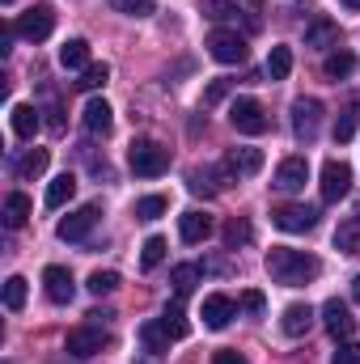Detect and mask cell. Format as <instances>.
<instances>
[{
  "label": "cell",
  "instance_id": "obj_29",
  "mask_svg": "<svg viewBox=\"0 0 360 364\" xmlns=\"http://www.w3.org/2000/svg\"><path fill=\"white\" fill-rule=\"evenodd\" d=\"M199 275H203V272H199L195 263H179V267L170 272V284H174V292H179V296H186V292L199 284Z\"/></svg>",
  "mask_w": 360,
  "mask_h": 364
},
{
  "label": "cell",
  "instance_id": "obj_25",
  "mask_svg": "<svg viewBox=\"0 0 360 364\" xmlns=\"http://www.w3.org/2000/svg\"><path fill=\"white\" fill-rule=\"evenodd\" d=\"M335 246H339L344 255H360V212L356 216H348V220H339V229H335Z\"/></svg>",
  "mask_w": 360,
  "mask_h": 364
},
{
  "label": "cell",
  "instance_id": "obj_32",
  "mask_svg": "<svg viewBox=\"0 0 360 364\" xmlns=\"http://www.w3.org/2000/svg\"><path fill=\"white\" fill-rule=\"evenodd\" d=\"M162 326L170 331V339H182L191 326H186V314H182V301H174V305H166V314H162Z\"/></svg>",
  "mask_w": 360,
  "mask_h": 364
},
{
  "label": "cell",
  "instance_id": "obj_1",
  "mask_svg": "<svg viewBox=\"0 0 360 364\" xmlns=\"http://www.w3.org/2000/svg\"><path fill=\"white\" fill-rule=\"evenodd\" d=\"M268 275L284 288H301V284H314L322 275V263L305 250H288V246H271L268 250Z\"/></svg>",
  "mask_w": 360,
  "mask_h": 364
},
{
  "label": "cell",
  "instance_id": "obj_27",
  "mask_svg": "<svg viewBox=\"0 0 360 364\" xmlns=\"http://www.w3.org/2000/svg\"><path fill=\"white\" fill-rule=\"evenodd\" d=\"M26 220H30V199H26L21 191H13V195L4 199V225H9V229H21Z\"/></svg>",
  "mask_w": 360,
  "mask_h": 364
},
{
  "label": "cell",
  "instance_id": "obj_38",
  "mask_svg": "<svg viewBox=\"0 0 360 364\" xmlns=\"http://www.w3.org/2000/svg\"><path fill=\"white\" fill-rule=\"evenodd\" d=\"M110 9L123 13V17H149L153 13V0H110Z\"/></svg>",
  "mask_w": 360,
  "mask_h": 364
},
{
  "label": "cell",
  "instance_id": "obj_39",
  "mask_svg": "<svg viewBox=\"0 0 360 364\" xmlns=\"http://www.w3.org/2000/svg\"><path fill=\"white\" fill-rule=\"evenodd\" d=\"M85 288H90L93 296H106V292H115V288H119V275H115V272H93Z\"/></svg>",
  "mask_w": 360,
  "mask_h": 364
},
{
  "label": "cell",
  "instance_id": "obj_30",
  "mask_svg": "<svg viewBox=\"0 0 360 364\" xmlns=\"http://www.w3.org/2000/svg\"><path fill=\"white\" fill-rule=\"evenodd\" d=\"M292 73V51L288 47H271V55H268V77L271 81H284Z\"/></svg>",
  "mask_w": 360,
  "mask_h": 364
},
{
  "label": "cell",
  "instance_id": "obj_28",
  "mask_svg": "<svg viewBox=\"0 0 360 364\" xmlns=\"http://www.w3.org/2000/svg\"><path fill=\"white\" fill-rule=\"evenodd\" d=\"M250 237H255V229H250V220H246V216H233V220L225 225V246H229V250L246 246Z\"/></svg>",
  "mask_w": 360,
  "mask_h": 364
},
{
  "label": "cell",
  "instance_id": "obj_47",
  "mask_svg": "<svg viewBox=\"0 0 360 364\" xmlns=\"http://www.w3.org/2000/svg\"><path fill=\"white\" fill-rule=\"evenodd\" d=\"M0 4H13V0H0Z\"/></svg>",
  "mask_w": 360,
  "mask_h": 364
},
{
  "label": "cell",
  "instance_id": "obj_18",
  "mask_svg": "<svg viewBox=\"0 0 360 364\" xmlns=\"http://www.w3.org/2000/svg\"><path fill=\"white\" fill-rule=\"evenodd\" d=\"M309 326H314V309H309V305H288V309H284V318H280V331H284L288 339L309 335Z\"/></svg>",
  "mask_w": 360,
  "mask_h": 364
},
{
  "label": "cell",
  "instance_id": "obj_22",
  "mask_svg": "<svg viewBox=\"0 0 360 364\" xmlns=\"http://www.w3.org/2000/svg\"><path fill=\"white\" fill-rule=\"evenodd\" d=\"M322 73H327L331 81H344V77H352V73H356V55H352V51H344V47H335V51L327 55Z\"/></svg>",
  "mask_w": 360,
  "mask_h": 364
},
{
  "label": "cell",
  "instance_id": "obj_26",
  "mask_svg": "<svg viewBox=\"0 0 360 364\" xmlns=\"http://www.w3.org/2000/svg\"><path fill=\"white\" fill-rule=\"evenodd\" d=\"M73 195H77V174H60V178L47 186V208L55 212V208H64Z\"/></svg>",
  "mask_w": 360,
  "mask_h": 364
},
{
  "label": "cell",
  "instance_id": "obj_6",
  "mask_svg": "<svg viewBox=\"0 0 360 364\" xmlns=\"http://www.w3.org/2000/svg\"><path fill=\"white\" fill-rule=\"evenodd\" d=\"M318 132H322V102L318 97H297L292 102V136L309 144Z\"/></svg>",
  "mask_w": 360,
  "mask_h": 364
},
{
  "label": "cell",
  "instance_id": "obj_3",
  "mask_svg": "<svg viewBox=\"0 0 360 364\" xmlns=\"http://www.w3.org/2000/svg\"><path fill=\"white\" fill-rule=\"evenodd\" d=\"M13 26H17V34H21V38L43 43V38H51V30H55V9H51V4H30Z\"/></svg>",
  "mask_w": 360,
  "mask_h": 364
},
{
  "label": "cell",
  "instance_id": "obj_13",
  "mask_svg": "<svg viewBox=\"0 0 360 364\" xmlns=\"http://www.w3.org/2000/svg\"><path fill=\"white\" fill-rule=\"evenodd\" d=\"M309 182V161L305 157H284L280 170H275V186L280 191H301Z\"/></svg>",
  "mask_w": 360,
  "mask_h": 364
},
{
  "label": "cell",
  "instance_id": "obj_35",
  "mask_svg": "<svg viewBox=\"0 0 360 364\" xmlns=\"http://www.w3.org/2000/svg\"><path fill=\"white\" fill-rule=\"evenodd\" d=\"M166 208H170V199H166V195H144V199L136 203V216H140V220H157Z\"/></svg>",
  "mask_w": 360,
  "mask_h": 364
},
{
  "label": "cell",
  "instance_id": "obj_46",
  "mask_svg": "<svg viewBox=\"0 0 360 364\" xmlns=\"http://www.w3.org/2000/svg\"><path fill=\"white\" fill-rule=\"evenodd\" d=\"M246 4H255V9H259V4H263V0H246Z\"/></svg>",
  "mask_w": 360,
  "mask_h": 364
},
{
  "label": "cell",
  "instance_id": "obj_2",
  "mask_svg": "<svg viewBox=\"0 0 360 364\" xmlns=\"http://www.w3.org/2000/svg\"><path fill=\"white\" fill-rule=\"evenodd\" d=\"M127 166L140 174V178H162L170 170V149L157 144V140H136L127 149Z\"/></svg>",
  "mask_w": 360,
  "mask_h": 364
},
{
  "label": "cell",
  "instance_id": "obj_34",
  "mask_svg": "<svg viewBox=\"0 0 360 364\" xmlns=\"http://www.w3.org/2000/svg\"><path fill=\"white\" fill-rule=\"evenodd\" d=\"M21 305H26V279H21V275H9V279H4V309L17 314Z\"/></svg>",
  "mask_w": 360,
  "mask_h": 364
},
{
  "label": "cell",
  "instance_id": "obj_24",
  "mask_svg": "<svg viewBox=\"0 0 360 364\" xmlns=\"http://www.w3.org/2000/svg\"><path fill=\"white\" fill-rule=\"evenodd\" d=\"M47 161H51V153H47V149H26V157L13 166V174L30 182V178H38V174L47 170Z\"/></svg>",
  "mask_w": 360,
  "mask_h": 364
},
{
  "label": "cell",
  "instance_id": "obj_10",
  "mask_svg": "<svg viewBox=\"0 0 360 364\" xmlns=\"http://www.w3.org/2000/svg\"><path fill=\"white\" fill-rule=\"evenodd\" d=\"M348 191H352V170L344 161H327L322 166V199L327 203H339Z\"/></svg>",
  "mask_w": 360,
  "mask_h": 364
},
{
  "label": "cell",
  "instance_id": "obj_41",
  "mask_svg": "<svg viewBox=\"0 0 360 364\" xmlns=\"http://www.w3.org/2000/svg\"><path fill=\"white\" fill-rule=\"evenodd\" d=\"M263 305H268V301H263V292H259V288L242 292V309H246V314H263Z\"/></svg>",
  "mask_w": 360,
  "mask_h": 364
},
{
  "label": "cell",
  "instance_id": "obj_21",
  "mask_svg": "<svg viewBox=\"0 0 360 364\" xmlns=\"http://www.w3.org/2000/svg\"><path fill=\"white\" fill-rule=\"evenodd\" d=\"M60 64L73 68V73H77V68L85 73V68H90V43H85V38H68V43L60 47Z\"/></svg>",
  "mask_w": 360,
  "mask_h": 364
},
{
  "label": "cell",
  "instance_id": "obj_4",
  "mask_svg": "<svg viewBox=\"0 0 360 364\" xmlns=\"http://www.w3.org/2000/svg\"><path fill=\"white\" fill-rule=\"evenodd\" d=\"M208 55L216 64H246V38L238 30H212L208 34Z\"/></svg>",
  "mask_w": 360,
  "mask_h": 364
},
{
  "label": "cell",
  "instance_id": "obj_19",
  "mask_svg": "<svg viewBox=\"0 0 360 364\" xmlns=\"http://www.w3.org/2000/svg\"><path fill=\"white\" fill-rule=\"evenodd\" d=\"M9 123H13V136H17V140H34V132H38V110H34L30 102H17V106L9 110Z\"/></svg>",
  "mask_w": 360,
  "mask_h": 364
},
{
  "label": "cell",
  "instance_id": "obj_7",
  "mask_svg": "<svg viewBox=\"0 0 360 364\" xmlns=\"http://www.w3.org/2000/svg\"><path fill=\"white\" fill-rule=\"evenodd\" d=\"M271 225L284 229V233H309L318 225V208H309V203H284V208L271 212Z\"/></svg>",
  "mask_w": 360,
  "mask_h": 364
},
{
  "label": "cell",
  "instance_id": "obj_17",
  "mask_svg": "<svg viewBox=\"0 0 360 364\" xmlns=\"http://www.w3.org/2000/svg\"><path fill=\"white\" fill-rule=\"evenodd\" d=\"M263 170V149H233L225 157V174H259Z\"/></svg>",
  "mask_w": 360,
  "mask_h": 364
},
{
  "label": "cell",
  "instance_id": "obj_45",
  "mask_svg": "<svg viewBox=\"0 0 360 364\" xmlns=\"http://www.w3.org/2000/svg\"><path fill=\"white\" fill-rule=\"evenodd\" d=\"M344 9H352V13H360V0H339Z\"/></svg>",
  "mask_w": 360,
  "mask_h": 364
},
{
  "label": "cell",
  "instance_id": "obj_40",
  "mask_svg": "<svg viewBox=\"0 0 360 364\" xmlns=\"http://www.w3.org/2000/svg\"><path fill=\"white\" fill-rule=\"evenodd\" d=\"M331 364H360V343H352V339H344V343L335 348V356H331Z\"/></svg>",
  "mask_w": 360,
  "mask_h": 364
},
{
  "label": "cell",
  "instance_id": "obj_20",
  "mask_svg": "<svg viewBox=\"0 0 360 364\" xmlns=\"http://www.w3.org/2000/svg\"><path fill=\"white\" fill-rule=\"evenodd\" d=\"M110 114H115V110L106 106V97H90V102H85V127H90L93 136H106V132H110V123H115Z\"/></svg>",
  "mask_w": 360,
  "mask_h": 364
},
{
  "label": "cell",
  "instance_id": "obj_12",
  "mask_svg": "<svg viewBox=\"0 0 360 364\" xmlns=\"http://www.w3.org/2000/svg\"><path fill=\"white\" fill-rule=\"evenodd\" d=\"M43 288H47V301H55V305H68L77 296V284H73L68 267H55V263L43 272Z\"/></svg>",
  "mask_w": 360,
  "mask_h": 364
},
{
  "label": "cell",
  "instance_id": "obj_31",
  "mask_svg": "<svg viewBox=\"0 0 360 364\" xmlns=\"http://www.w3.org/2000/svg\"><path fill=\"white\" fill-rule=\"evenodd\" d=\"M356 127H360V102H352V106L339 114V123H335V140H339V144H348V140L356 136Z\"/></svg>",
  "mask_w": 360,
  "mask_h": 364
},
{
  "label": "cell",
  "instance_id": "obj_14",
  "mask_svg": "<svg viewBox=\"0 0 360 364\" xmlns=\"http://www.w3.org/2000/svg\"><path fill=\"white\" fill-rule=\"evenodd\" d=\"M305 47H314V51L339 47V26H335L331 17H314V21L305 26Z\"/></svg>",
  "mask_w": 360,
  "mask_h": 364
},
{
  "label": "cell",
  "instance_id": "obj_9",
  "mask_svg": "<svg viewBox=\"0 0 360 364\" xmlns=\"http://www.w3.org/2000/svg\"><path fill=\"white\" fill-rule=\"evenodd\" d=\"M110 339L97 331V326H77V331H68V339H64V348H68V356H77V360H90V356H97L102 348H106Z\"/></svg>",
  "mask_w": 360,
  "mask_h": 364
},
{
  "label": "cell",
  "instance_id": "obj_42",
  "mask_svg": "<svg viewBox=\"0 0 360 364\" xmlns=\"http://www.w3.org/2000/svg\"><path fill=\"white\" fill-rule=\"evenodd\" d=\"M225 93H229V81H212V85L203 90V106H216Z\"/></svg>",
  "mask_w": 360,
  "mask_h": 364
},
{
  "label": "cell",
  "instance_id": "obj_44",
  "mask_svg": "<svg viewBox=\"0 0 360 364\" xmlns=\"http://www.w3.org/2000/svg\"><path fill=\"white\" fill-rule=\"evenodd\" d=\"M352 301H356V305H360V275H356V279H352Z\"/></svg>",
  "mask_w": 360,
  "mask_h": 364
},
{
  "label": "cell",
  "instance_id": "obj_11",
  "mask_svg": "<svg viewBox=\"0 0 360 364\" xmlns=\"http://www.w3.org/2000/svg\"><path fill=\"white\" fill-rule=\"evenodd\" d=\"M322 326H327L335 339H348V335L356 331V318H352V309H348L339 296H331V301L322 305Z\"/></svg>",
  "mask_w": 360,
  "mask_h": 364
},
{
  "label": "cell",
  "instance_id": "obj_43",
  "mask_svg": "<svg viewBox=\"0 0 360 364\" xmlns=\"http://www.w3.org/2000/svg\"><path fill=\"white\" fill-rule=\"evenodd\" d=\"M212 364H246V356H238V352H216Z\"/></svg>",
  "mask_w": 360,
  "mask_h": 364
},
{
  "label": "cell",
  "instance_id": "obj_16",
  "mask_svg": "<svg viewBox=\"0 0 360 364\" xmlns=\"http://www.w3.org/2000/svg\"><path fill=\"white\" fill-rule=\"evenodd\" d=\"M208 233H212V216H203V212H195V208L179 216V237L186 246H199Z\"/></svg>",
  "mask_w": 360,
  "mask_h": 364
},
{
  "label": "cell",
  "instance_id": "obj_36",
  "mask_svg": "<svg viewBox=\"0 0 360 364\" xmlns=\"http://www.w3.org/2000/svg\"><path fill=\"white\" fill-rule=\"evenodd\" d=\"M162 259H166V237H149V242H144V250H140V267H144V272H153Z\"/></svg>",
  "mask_w": 360,
  "mask_h": 364
},
{
  "label": "cell",
  "instance_id": "obj_15",
  "mask_svg": "<svg viewBox=\"0 0 360 364\" xmlns=\"http://www.w3.org/2000/svg\"><path fill=\"white\" fill-rule=\"evenodd\" d=\"M229 322H233V301L221 296V292L203 296V326H208V331H225Z\"/></svg>",
  "mask_w": 360,
  "mask_h": 364
},
{
  "label": "cell",
  "instance_id": "obj_5",
  "mask_svg": "<svg viewBox=\"0 0 360 364\" xmlns=\"http://www.w3.org/2000/svg\"><path fill=\"white\" fill-rule=\"evenodd\" d=\"M229 123H233L242 136H263V132H268V114H263V106H259L255 97H233Z\"/></svg>",
  "mask_w": 360,
  "mask_h": 364
},
{
  "label": "cell",
  "instance_id": "obj_33",
  "mask_svg": "<svg viewBox=\"0 0 360 364\" xmlns=\"http://www.w3.org/2000/svg\"><path fill=\"white\" fill-rule=\"evenodd\" d=\"M199 13L212 17V21H233L238 17V4L233 0H199Z\"/></svg>",
  "mask_w": 360,
  "mask_h": 364
},
{
  "label": "cell",
  "instance_id": "obj_23",
  "mask_svg": "<svg viewBox=\"0 0 360 364\" xmlns=\"http://www.w3.org/2000/svg\"><path fill=\"white\" fill-rule=\"evenodd\" d=\"M140 343H144V352H153V356L170 352V331L162 326V318H157V322H144V326H140Z\"/></svg>",
  "mask_w": 360,
  "mask_h": 364
},
{
  "label": "cell",
  "instance_id": "obj_8",
  "mask_svg": "<svg viewBox=\"0 0 360 364\" xmlns=\"http://www.w3.org/2000/svg\"><path fill=\"white\" fill-rule=\"evenodd\" d=\"M97 216H102V208H97V203H85V208L68 212V216L55 225L60 242H85V237L93 233V225H97Z\"/></svg>",
  "mask_w": 360,
  "mask_h": 364
},
{
  "label": "cell",
  "instance_id": "obj_37",
  "mask_svg": "<svg viewBox=\"0 0 360 364\" xmlns=\"http://www.w3.org/2000/svg\"><path fill=\"white\" fill-rule=\"evenodd\" d=\"M110 81V68L106 64H90L85 73H81V81H77V90H102Z\"/></svg>",
  "mask_w": 360,
  "mask_h": 364
}]
</instances>
